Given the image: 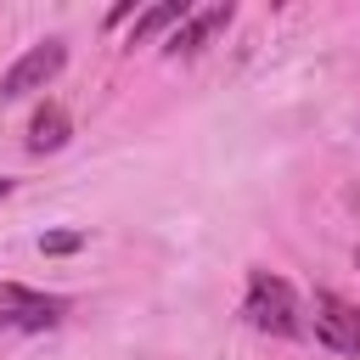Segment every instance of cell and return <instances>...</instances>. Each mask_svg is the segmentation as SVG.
Here are the masks:
<instances>
[{"label":"cell","instance_id":"1","mask_svg":"<svg viewBox=\"0 0 360 360\" xmlns=\"http://www.w3.org/2000/svg\"><path fill=\"white\" fill-rule=\"evenodd\" d=\"M242 315H248L259 332H270V338H298V332H304L298 292H292L281 276H270V270H253V276H248V304H242Z\"/></svg>","mask_w":360,"mask_h":360},{"label":"cell","instance_id":"2","mask_svg":"<svg viewBox=\"0 0 360 360\" xmlns=\"http://www.w3.org/2000/svg\"><path fill=\"white\" fill-rule=\"evenodd\" d=\"M62 315H68V298H51V292L0 281V326H6V332H45V326H56Z\"/></svg>","mask_w":360,"mask_h":360},{"label":"cell","instance_id":"3","mask_svg":"<svg viewBox=\"0 0 360 360\" xmlns=\"http://www.w3.org/2000/svg\"><path fill=\"white\" fill-rule=\"evenodd\" d=\"M62 62H68V45H62V39L34 45V51H28V56H17V62H11V73L0 79V101H22V96L45 90V84L62 73Z\"/></svg>","mask_w":360,"mask_h":360},{"label":"cell","instance_id":"4","mask_svg":"<svg viewBox=\"0 0 360 360\" xmlns=\"http://www.w3.org/2000/svg\"><path fill=\"white\" fill-rule=\"evenodd\" d=\"M315 338L332 343L338 354H360V309L343 304L338 292H315Z\"/></svg>","mask_w":360,"mask_h":360},{"label":"cell","instance_id":"5","mask_svg":"<svg viewBox=\"0 0 360 360\" xmlns=\"http://www.w3.org/2000/svg\"><path fill=\"white\" fill-rule=\"evenodd\" d=\"M225 22H231V6H225V0H214V6L191 11V17H186L174 34H169V51H174V56H197V51H202V45H208V39H214Z\"/></svg>","mask_w":360,"mask_h":360},{"label":"cell","instance_id":"6","mask_svg":"<svg viewBox=\"0 0 360 360\" xmlns=\"http://www.w3.org/2000/svg\"><path fill=\"white\" fill-rule=\"evenodd\" d=\"M68 112L56 107V101H45L39 112H34V124H28V152H56V146H68Z\"/></svg>","mask_w":360,"mask_h":360},{"label":"cell","instance_id":"7","mask_svg":"<svg viewBox=\"0 0 360 360\" xmlns=\"http://www.w3.org/2000/svg\"><path fill=\"white\" fill-rule=\"evenodd\" d=\"M186 17H191V6H186V0H163V6H152L146 17H135V34H129V45H141V39H152V34H163L169 22L180 28Z\"/></svg>","mask_w":360,"mask_h":360},{"label":"cell","instance_id":"8","mask_svg":"<svg viewBox=\"0 0 360 360\" xmlns=\"http://www.w3.org/2000/svg\"><path fill=\"white\" fill-rule=\"evenodd\" d=\"M79 242H84V236H79V231H56V236H45V242H39V248H45V253H73V248H79Z\"/></svg>","mask_w":360,"mask_h":360},{"label":"cell","instance_id":"9","mask_svg":"<svg viewBox=\"0 0 360 360\" xmlns=\"http://www.w3.org/2000/svg\"><path fill=\"white\" fill-rule=\"evenodd\" d=\"M6 191H11V180H0V197H6Z\"/></svg>","mask_w":360,"mask_h":360},{"label":"cell","instance_id":"10","mask_svg":"<svg viewBox=\"0 0 360 360\" xmlns=\"http://www.w3.org/2000/svg\"><path fill=\"white\" fill-rule=\"evenodd\" d=\"M354 264H360V253H354Z\"/></svg>","mask_w":360,"mask_h":360}]
</instances>
